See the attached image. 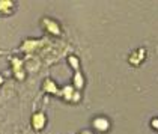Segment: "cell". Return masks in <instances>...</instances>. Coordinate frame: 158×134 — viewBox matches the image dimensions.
Masks as SVG:
<instances>
[{
    "mask_svg": "<svg viewBox=\"0 0 158 134\" xmlns=\"http://www.w3.org/2000/svg\"><path fill=\"white\" fill-rule=\"evenodd\" d=\"M74 86H75V89H83L85 77H83L81 71H75V74H74Z\"/></svg>",
    "mask_w": 158,
    "mask_h": 134,
    "instance_id": "30bf717a",
    "label": "cell"
},
{
    "mask_svg": "<svg viewBox=\"0 0 158 134\" xmlns=\"http://www.w3.org/2000/svg\"><path fill=\"white\" fill-rule=\"evenodd\" d=\"M2 83H3V77L0 75V85H2Z\"/></svg>",
    "mask_w": 158,
    "mask_h": 134,
    "instance_id": "5bb4252c",
    "label": "cell"
},
{
    "mask_svg": "<svg viewBox=\"0 0 158 134\" xmlns=\"http://www.w3.org/2000/svg\"><path fill=\"white\" fill-rule=\"evenodd\" d=\"M11 63H12L14 68V74L18 80H23L24 78V68H23V61L17 59V57H12L11 59Z\"/></svg>",
    "mask_w": 158,
    "mask_h": 134,
    "instance_id": "52a82bcc",
    "label": "cell"
},
{
    "mask_svg": "<svg viewBox=\"0 0 158 134\" xmlns=\"http://www.w3.org/2000/svg\"><path fill=\"white\" fill-rule=\"evenodd\" d=\"M15 2L12 0H0V15H11L15 12Z\"/></svg>",
    "mask_w": 158,
    "mask_h": 134,
    "instance_id": "8992f818",
    "label": "cell"
},
{
    "mask_svg": "<svg viewBox=\"0 0 158 134\" xmlns=\"http://www.w3.org/2000/svg\"><path fill=\"white\" fill-rule=\"evenodd\" d=\"M45 124H47V118H45V115H44L42 111H36V113L32 116V128H33L35 131L44 130Z\"/></svg>",
    "mask_w": 158,
    "mask_h": 134,
    "instance_id": "3957f363",
    "label": "cell"
},
{
    "mask_svg": "<svg viewBox=\"0 0 158 134\" xmlns=\"http://www.w3.org/2000/svg\"><path fill=\"white\" fill-rule=\"evenodd\" d=\"M151 127H152L154 130H158V118H154V119L151 121Z\"/></svg>",
    "mask_w": 158,
    "mask_h": 134,
    "instance_id": "7c38bea8",
    "label": "cell"
},
{
    "mask_svg": "<svg viewBox=\"0 0 158 134\" xmlns=\"http://www.w3.org/2000/svg\"><path fill=\"white\" fill-rule=\"evenodd\" d=\"M42 27H44V30H45L47 33L56 35V36L62 35L60 26H59V23H57V21H54V20H50V18H42Z\"/></svg>",
    "mask_w": 158,
    "mask_h": 134,
    "instance_id": "6da1fadb",
    "label": "cell"
},
{
    "mask_svg": "<svg viewBox=\"0 0 158 134\" xmlns=\"http://www.w3.org/2000/svg\"><path fill=\"white\" fill-rule=\"evenodd\" d=\"M78 134H92V131H89V130H83V131H80Z\"/></svg>",
    "mask_w": 158,
    "mask_h": 134,
    "instance_id": "4fadbf2b",
    "label": "cell"
},
{
    "mask_svg": "<svg viewBox=\"0 0 158 134\" xmlns=\"http://www.w3.org/2000/svg\"><path fill=\"white\" fill-rule=\"evenodd\" d=\"M60 95L63 97L65 101H71V103L80 101V94L74 89V86H65L60 90Z\"/></svg>",
    "mask_w": 158,
    "mask_h": 134,
    "instance_id": "7a4b0ae2",
    "label": "cell"
},
{
    "mask_svg": "<svg viewBox=\"0 0 158 134\" xmlns=\"http://www.w3.org/2000/svg\"><path fill=\"white\" fill-rule=\"evenodd\" d=\"M145 59H146V50L145 48H137L135 51H133V53L130 54L128 62H130L133 66H139Z\"/></svg>",
    "mask_w": 158,
    "mask_h": 134,
    "instance_id": "5b68a950",
    "label": "cell"
},
{
    "mask_svg": "<svg viewBox=\"0 0 158 134\" xmlns=\"http://www.w3.org/2000/svg\"><path fill=\"white\" fill-rule=\"evenodd\" d=\"M47 41H44V39H41V41H26L23 42V45H21V50L26 51V53H32V51H35L36 48L39 47H42V44H45Z\"/></svg>",
    "mask_w": 158,
    "mask_h": 134,
    "instance_id": "ba28073f",
    "label": "cell"
},
{
    "mask_svg": "<svg viewBox=\"0 0 158 134\" xmlns=\"http://www.w3.org/2000/svg\"><path fill=\"white\" fill-rule=\"evenodd\" d=\"M92 127H94L97 131H99V133H107L110 130V121L107 118H104V116H98V118L94 119Z\"/></svg>",
    "mask_w": 158,
    "mask_h": 134,
    "instance_id": "277c9868",
    "label": "cell"
},
{
    "mask_svg": "<svg viewBox=\"0 0 158 134\" xmlns=\"http://www.w3.org/2000/svg\"><path fill=\"white\" fill-rule=\"evenodd\" d=\"M68 62H69V65L73 66L75 71H80V62H78V59H77L75 56H69V57H68Z\"/></svg>",
    "mask_w": 158,
    "mask_h": 134,
    "instance_id": "8fae6325",
    "label": "cell"
},
{
    "mask_svg": "<svg viewBox=\"0 0 158 134\" xmlns=\"http://www.w3.org/2000/svg\"><path fill=\"white\" fill-rule=\"evenodd\" d=\"M42 89H44V92H47V94H53V95H60V90L57 89V86L54 85V82L53 80H45L44 82V86H42Z\"/></svg>",
    "mask_w": 158,
    "mask_h": 134,
    "instance_id": "9c48e42d",
    "label": "cell"
}]
</instances>
